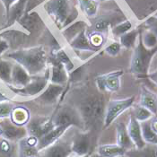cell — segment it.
Wrapping results in <instances>:
<instances>
[{
  "mask_svg": "<svg viewBox=\"0 0 157 157\" xmlns=\"http://www.w3.org/2000/svg\"><path fill=\"white\" fill-rule=\"evenodd\" d=\"M75 109L79 112L85 130L94 131L103 127L107 102L104 93L92 86L81 85L71 91Z\"/></svg>",
  "mask_w": 157,
  "mask_h": 157,
  "instance_id": "cell-1",
  "label": "cell"
},
{
  "mask_svg": "<svg viewBox=\"0 0 157 157\" xmlns=\"http://www.w3.org/2000/svg\"><path fill=\"white\" fill-rule=\"evenodd\" d=\"M6 57L21 65L31 76H35L48 67V58L43 45L11 51Z\"/></svg>",
  "mask_w": 157,
  "mask_h": 157,
  "instance_id": "cell-2",
  "label": "cell"
},
{
  "mask_svg": "<svg viewBox=\"0 0 157 157\" xmlns=\"http://www.w3.org/2000/svg\"><path fill=\"white\" fill-rule=\"evenodd\" d=\"M43 9L61 31L75 22L79 14L75 0H48Z\"/></svg>",
  "mask_w": 157,
  "mask_h": 157,
  "instance_id": "cell-3",
  "label": "cell"
},
{
  "mask_svg": "<svg viewBox=\"0 0 157 157\" xmlns=\"http://www.w3.org/2000/svg\"><path fill=\"white\" fill-rule=\"evenodd\" d=\"M156 53L157 46L153 48H147L144 45L142 40V30L140 29L137 42L133 48V54L130 60V73L137 77L147 78L151 62Z\"/></svg>",
  "mask_w": 157,
  "mask_h": 157,
  "instance_id": "cell-4",
  "label": "cell"
},
{
  "mask_svg": "<svg viewBox=\"0 0 157 157\" xmlns=\"http://www.w3.org/2000/svg\"><path fill=\"white\" fill-rule=\"evenodd\" d=\"M51 119L54 127H66L69 128L72 126H75L84 129V123L79 112L75 107L67 104H59Z\"/></svg>",
  "mask_w": 157,
  "mask_h": 157,
  "instance_id": "cell-5",
  "label": "cell"
},
{
  "mask_svg": "<svg viewBox=\"0 0 157 157\" xmlns=\"http://www.w3.org/2000/svg\"><path fill=\"white\" fill-rule=\"evenodd\" d=\"M125 20H127V17L121 10L109 11L91 18L92 22L89 24V28L91 29V32H96L104 34L109 29L111 30V28H113L115 25Z\"/></svg>",
  "mask_w": 157,
  "mask_h": 157,
  "instance_id": "cell-6",
  "label": "cell"
},
{
  "mask_svg": "<svg viewBox=\"0 0 157 157\" xmlns=\"http://www.w3.org/2000/svg\"><path fill=\"white\" fill-rule=\"evenodd\" d=\"M50 77V70L47 68L42 75H35L32 77V80L29 84L22 87V88H16L13 85H8V88L17 95L24 97H33L38 96L40 94L44 89L48 85V80Z\"/></svg>",
  "mask_w": 157,
  "mask_h": 157,
  "instance_id": "cell-7",
  "label": "cell"
},
{
  "mask_svg": "<svg viewBox=\"0 0 157 157\" xmlns=\"http://www.w3.org/2000/svg\"><path fill=\"white\" fill-rule=\"evenodd\" d=\"M135 99H136L135 96H130L128 98L121 99V100L109 101L107 102L106 110H105L103 128H108L125 110L129 109L134 104Z\"/></svg>",
  "mask_w": 157,
  "mask_h": 157,
  "instance_id": "cell-8",
  "label": "cell"
},
{
  "mask_svg": "<svg viewBox=\"0 0 157 157\" xmlns=\"http://www.w3.org/2000/svg\"><path fill=\"white\" fill-rule=\"evenodd\" d=\"M123 70H117L102 74L95 78L96 88L101 93H114L121 88V77L123 75Z\"/></svg>",
  "mask_w": 157,
  "mask_h": 157,
  "instance_id": "cell-9",
  "label": "cell"
},
{
  "mask_svg": "<svg viewBox=\"0 0 157 157\" xmlns=\"http://www.w3.org/2000/svg\"><path fill=\"white\" fill-rule=\"evenodd\" d=\"M93 132L91 130H85V132H78L73 138L71 151L75 155L88 156L93 149Z\"/></svg>",
  "mask_w": 157,
  "mask_h": 157,
  "instance_id": "cell-10",
  "label": "cell"
},
{
  "mask_svg": "<svg viewBox=\"0 0 157 157\" xmlns=\"http://www.w3.org/2000/svg\"><path fill=\"white\" fill-rule=\"evenodd\" d=\"M1 136L9 141H18L28 136V131L24 126L14 124L8 118L0 120Z\"/></svg>",
  "mask_w": 157,
  "mask_h": 157,
  "instance_id": "cell-11",
  "label": "cell"
},
{
  "mask_svg": "<svg viewBox=\"0 0 157 157\" xmlns=\"http://www.w3.org/2000/svg\"><path fill=\"white\" fill-rule=\"evenodd\" d=\"M54 128L51 118H35L28 121L26 129L28 136H35L38 139L50 131Z\"/></svg>",
  "mask_w": 157,
  "mask_h": 157,
  "instance_id": "cell-12",
  "label": "cell"
},
{
  "mask_svg": "<svg viewBox=\"0 0 157 157\" xmlns=\"http://www.w3.org/2000/svg\"><path fill=\"white\" fill-rule=\"evenodd\" d=\"M66 85H55L49 83L44 91L35 98V101L43 105L55 104L59 99L65 90Z\"/></svg>",
  "mask_w": 157,
  "mask_h": 157,
  "instance_id": "cell-13",
  "label": "cell"
},
{
  "mask_svg": "<svg viewBox=\"0 0 157 157\" xmlns=\"http://www.w3.org/2000/svg\"><path fill=\"white\" fill-rule=\"evenodd\" d=\"M48 62L51 64L50 77L49 81L52 84L59 85H66L68 80V72L67 71L64 65L53 59L52 58H48Z\"/></svg>",
  "mask_w": 157,
  "mask_h": 157,
  "instance_id": "cell-14",
  "label": "cell"
},
{
  "mask_svg": "<svg viewBox=\"0 0 157 157\" xmlns=\"http://www.w3.org/2000/svg\"><path fill=\"white\" fill-rule=\"evenodd\" d=\"M17 23L29 33H35L41 28V26H43V22L36 12L26 11Z\"/></svg>",
  "mask_w": 157,
  "mask_h": 157,
  "instance_id": "cell-15",
  "label": "cell"
},
{
  "mask_svg": "<svg viewBox=\"0 0 157 157\" xmlns=\"http://www.w3.org/2000/svg\"><path fill=\"white\" fill-rule=\"evenodd\" d=\"M127 129H128V133L129 135V137L135 145V148H142L146 145L142 136L140 122L136 121L132 114L130 115L129 122L127 126Z\"/></svg>",
  "mask_w": 157,
  "mask_h": 157,
  "instance_id": "cell-16",
  "label": "cell"
},
{
  "mask_svg": "<svg viewBox=\"0 0 157 157\" xmlns=\"http://www.w3.org/2000/svg\"><path fill=\"white\" fill-rule=\"evenodd\" d=\"M86 32L87 29L82 31L73 40L69 42V46L75 51H89L94 53L99 52V50H101V48H96L91 43Z\"/></svg>",
  "mask_w": 157,
  "mask_h": 157,
  "instance_id": "cell-17",
  "label": "cell"
},
{
  "mask_svg": "<svg viewBox=\"0 0 157 157\" xmlns=\"http://www.w3.org/2000/svg\"><path fill=\"white\" fill-rule=\"evenodd\" d=\"M67 130V128L66 127H54L46 135H44L43 136L38 139L37 147L39 151L43 150L49 145L54 144L55 142H57Z\"/></svg>",
  "mask_w": 157,
  "mask_h": 157,
  "instance_id": "cell-18",
  "label": "cell"
},
{
  "mask_svg": "<svg viewBox=\"0 0 157 157\" xmlns=\"http://www.w3.org/2000/svg\"><path fill=\"white\" fill-rule=\"evenodd\" d=\"M32 80V76L24 67L15 63L13 65L12 75H11V85L16 88H22Z\"/></svg>",
  "mask_w": 157,
  "mask_h": 157,
  "instance_id": "cell-19",
  "label": "cell"
},
{
  "mask_svg": "<svg viewBox=\"0 0 157 157\" xmlns=\"http://www.w3.org/2000/svg\"><path fill=\"white\" fill-rule=\"evenodd\" d=\"M43 150L42 157H69L72 153L70 145L58 141Z\"/></svg>",
  "mask_w": 157,
  "mask_h": 157,
  "instance_id": "cell-20",
  "label": "cell"
},
{
  "mask_svg": "<svg viewBox=\"0 0 157 157\" xmlns=\"http://www.w3.org/2000/svg\"><path fill=\"white\" fill-rule=\"evenodd\" d=\"M28 0H18L16 1L9 10V13L6 16V24L9 27H12L15 23H17L22 16L26 12V6H27Z\"/></svg>",
  "mask_w": 157,
  "mask_h": 157,
  "instance_id": "cell-21",
  "label": "cell"
},
{
  "mask_svg": "<svg viewBox=\"0 0 157 157\" xmlns=\"http://www.w3.org/2000/svg\"><path fill=\"white\" fill-rule=\"evenodd\" d=\"M139 105L150 110L154 115H157V95L145 85L141 86Z\"/></svg>",
  "mask_w": 157,
  "mask_h": 157,
  "instance_id": "cell-22",
  "label": "cell"
},
{
  "mask_svg": "<svg viewBox=\"0 0 157 157\" xmlns=\"http://www.w3.org/2000/svg\"><path fill=\"white\" fill-rule=\"evenodd\" d=\"M89 28V24H87L85 21L83 20H79V21H75L70 25H68L67 27H66L65 29H63L61 31V34L63 35L64 39L67 40V42H70L73 40L75 37L77 36L82 31L86 30Z\"/></svg>",
  "mask_w": 157,
  "mask_h": 157,
  "instance_id": "cell-23",
  "label": "cell"
},
{
  "mask_svg": "<svg viewBox=\"0 0 157 157\" xmlns=\"http://www.w3.org/2000/svg\"><path fill=\"white\" fill-rule=\"evenodd\" d=\"M116 133H117V145H120L126 151L134 148L135 145L129 137V135L128 133L127 126L123 122L117 123Z\"/></svg>",
  "mask_w": 157,
  "mask_h": 157,
  "instance_id": "cell-24",
  "label": "cell"
},
{
  "mask_svg": "<svg viewBox=\"0 0 157 157\" xmlns=\"http://www.w3.org/2000/svg\"><path fill=\"white\" fill-rule=\"evenodd\" d=\"M128 157H157V145L146 144L142 148H132L125 154Z\"/></svg>",
  "mask_w": 157,
  "mask_h": 157,
  "instance_id": "cell-25",
  "label": "cell"
},
{
  "mask_svg": "<svg viewBox=\"0 0 157 157\" xmlns=\"http://www.w3.org/2000/svg\"><path fill=\"white\" fill-rule=\"evenodd\" d=\"M126 150L119 145H102L97 149V153L103 157H121L124 156Z\"/></svg>",
  "mask_w": 157,
  "mask_h": 157,
  "instance_id": "cell-26",
  "label": "cell"
},
{
  "mask_svg": "<svg viewBox=\"0 0 157 157\" xmlns=\"http://www.w3.org/2000/svg\"><path fill=\"white\" fill-rule=\"evenodd\" d=\"M140 29H132L127 33L120 37V43L121 47L127 49H133L137 42Z\"/></svg>",
  "mask_w": 157,
  "mask_h": 157,
  "instance_id": "cell-27",
  "label": "cell"
},
{
  "mask_svg": "<svg viewBox=\"0 0 157 157\" xmlns=\"http://www.w3.org/2000/svg\"><path fill=\"white\" fill-rule=\"evenodd\" d=\"M50 58H52L53 59H55L56 61L61 63L62 65H64V67H66V69L68 72V74L75 69L74 63H73L72 60L70 59V58L68 57V55L66 53V51L63 48H60L59 49L51 51Z\"/></svg>",
  "mask_w": 157,
  "mask_h": 157,
  "instance_id": "cell-28",
  "label": "cell"
},
{
  "mask_svg": "<svg viewBox=\"0 0 157 157\" xmlns=\"http://www.w3.org/2000/svg\"><path fill=\"white\" fill-rule=\"evenodd\" d=\"M10 120L14 124L24 126L27 124L30 120V112L24 107H15L11 112Z\"/></svg>",
  "mask_w": 157,
  "mask_h": 157,
  "instance_id": "cell-29",
  "label": "cell"
},
{
  "mask_svg": "<svg viewBox=\"0 0 157 157\" xmlns=\"http://www.w3.org/2000/svg\"><path fill=\"white\" fill-rule=\"evenodd\" d=\"M140 125H141L142 136L145 143L157 145V134L151 128L150 121L141 122Z\"/></svg>",
  "mask_w": 157,
  "mask_h": 157,
  "instance_id": "cell-30",
  "label": "cell"
},
{
  "mask_svg": "<svg viewBox=\"0 0 157 157\" xmlns=\"http://www.w3.org/2000/svg\"><path fill=\"white\" fill-rule=\"evenodd\" d=\"M13 65L10 61L0 59V79L7 85H11Z\"/></svg>",
  "mask_w": 157,
  "mask_h": 157,
  "instance_id": "cell-31",
  "label": "cell"
},
{
  "mask_svg": "<svg viewBox=\"0 0 157 157\" xmlns=\"http://www.w3.org/2000/svg\"><path fill=\"white\" fill-rule=\"evenodd\" d=\"M132 115L135 117V119L137 121H139L140 123L144 122V121H150L154 116V114L150 110L145 109V107H143L141 105H138L134 108Z\"/></svg>",
  "mask_w": 157,
  "mask_h": 157,
  "instance_id": "cell-32",
  "label": "cell"
},
{
  "mask_svg": "<svg viewBox=\"0 0 157 157\" xmlns=\"http://www.w3.org/2000/svg\"><path fill=\"white\" fill-rule=\"evenodd\" d=\"M130 30H132V23L127 19L111 28V33L114 37H121Z\"/></svg>",
  "mask_w": 157,
  "mask_h": 157,
  "instance_id": "cell-33",
  "label": "cell"
},
{
  "mask_svg": "<svg viewBox=\"0 0 157 157\" xmlns=\"http://www.w3.org/2000/svg\"><path fill=\"white\" fill-rule=\"evenodd\" d=\"M13 147L11 141L0 136V157H12Z\"/></svg>",
  "mask_w": 157,
  "mask_h": 157,
  "instance_id": "cell-34",
  "label": "cell"
},
{
  "mask_svg": "<svg viewBox=\"0 0 157 157\" xmlns=\"http://www.w3.org/2000/svg\"><path fill=\"white\" fill-rule=\"evenodd\" d=\"M142 40L147 48H153L157 46V37L150 30L145 31L144 33H142Z\"/></svg>",
  "mask_w": 157,
  "mask_h": 157,
  "instance_id": "cell-35",
  "label": "cell"
},
{
  "mask_svg": "<svg viewBox=\"0 0 157 157\" xmlns=\"http://www.w3.org/2000/svg\"><path fill=\"white\" fill-rule=\"evenodd\" d=\"M87 33V36L89 38L91 43L96 47V48H101V47L103 46L104 44V41H105V37L103 33H96V32H86Z\"/></svg>",
  "mask_w": 157,
  "mask_h": 157,
  "instance_id": "cell-36",
  "label": "cell"
},
{
  "mask_svg": "<svg viewBox=\"0 0 157 157\" xmlns=\"http://www.w3.org/2000/svg\"><path fill=\"white\" fill-rule=\"evenodd\" d=\"M121 50V45L118 41H113L110 44H109L107 47H105L103 51L108 54L110 57H116L120 54Z\"/></svg>",
  "mask_w": 157,
  "mask_h": 157,
  "instance_id": "cell-37",
  "label": "cell"
},
{
  "mask_svg": "<svg viewBox=\"0 0 157 157\" xmlns=\"http://www.w3.org/2000/svg\"><path fill=\"white\" fill-rule=\"evenodd\" d=\"M9 29V28H8ZM10 48V41L6 34V30L0 33V59Z\"/></svg>",
  "mask_w": 157,
  "mask_h": 157,
  "instance_id": "cell-38",
  "label": "cell"
},
{
  "mask_svg": "<svg viewBox=\"0 0 157 157\" xmlns=\"http://www.w3.org/2000/svg\"><path fill=\"white\" fill-rule=\"evenodd\" d=\"M13 109V107L10 102L8 101L0 102V120L10 118Z\"/></svg>",
  "mask_w": 157,
  "mask_h": 157,
  "instance_id": "cell-39",
  "label": "cell"
},
{
  "mask_svg": "<svg viewBox=\"0 0 157 157\" xmlns=\"http://www.w3.org/2000/svg\"><path fill=\"white\" fill-rule=\"evenodd\" d=\"M145 26L148 28V30H150L151 32H153L155 36L157 37V23L153 19V17H149L145 22Z\"/></svg>",
  "mask_w": 157,
  "mask_h": 157,
  "instance_id": "cell-40",
  "label": "cell"
},
{
  "mask_svg": "<svg viewBox=\"0 0 157 157\" xmlns=\"http://www.w3.org/2000/svg\"><path fill=\"white\" fill-rule=\"evenodd\" d=\"M18 0H0V2L2 3L3 6H4V9H5V14H6V18L9 13V10L11 8L13 5Z\"/></svg>",
  "mask_w": 157,
  "mask_h": 157,
  "instance_id": "cell-41",
  "label": "cell"
},
{
  "mask_svg": "<svg viewBox=\"0 0 157 157\" xmlns=\"http://www.w3.org/2000/svg\"><path fill=\"white\" fill-rule=\"evenodd\" d=\"M147 78H149L152 82H154L157 85V70L153 73H149L147 75Z\"/></svg>",
  "mask_w": 157,
  "mask_h": 157,
  "instance_id": "cell-42",
  "label": "cell"
},
{
  "mask_svg": "<svg viewBox=\"0 0 157 157\" xmlns=\"http://www.w3.org/2000/svg\"><path fill=\"white\" fill-rule=\"evenodd\" d=\"M150 126L151 128L157 134V118H154L152 121H150Z\"/></svg>",
  "mask_w": 157,
  "mask_h": 157,
  "instance_id": "cell-43",
  "label": "cell"
},
{
  "mask_svg": "<svg viewBox=\"0 0 157 157\" xmlns=\"http://www.w3.org/2000/svg\"><path fill=\"white\" fill-rule=\"evenodd\" d=\"M9 99L6 96L5 94H3L1 92H0V102H4V101H8Z\"/></svg>",
  "mask_w": 157,
  "mask_h": 157,
  "instance_id": "cell-44",
  "label": "cell"
},
{
  "mask_svg": "<svg viewBox=\"0 0 157 157\" xmlns=\"http://www.w3.org/2000/svg\"><path fill=\"white\" fill-rule=\"evenodd\" d=\"M87 157H103L101 156V155H99L98 153H95V154H93V155H89Z\"/></svg>",
  "mask_w": 157,
  "mask_h": 157,
  "instance_id": "cell-45",
  "label": "cell"
},
{
  "mask_svg": "<svg viewBox=\"0 0 157 157\" xmlns=\"http://www.w3.org/2000/svg\"><path fill=\"white\" fill-rule=\"evenodd\" d=\"M8 28H12V27H9V26H7V25H5V26H3V27H0V33L3 32V31H5V30H6V29H8Z\"/></svg>",
  "mask_w": 157,
  "mask_h": 157,
  "instance_id": "cell-46",
  "label": "cell"
},
{
  "mask_svg": "<svg viewBox=\"0 0 157 157\" xmlns=\"http://www.w3.org/2000/svg\"><path fill=\"white\" fill-rule=\"evenodd\" d=\"M152 17H153V19H154V20H155V21L157 23V16H155V15H153Z\"/></svg>",
  "mask_w": 157,
  "mask_h": 157,
  "instance_id": "cell-47",
  "label": "cell"
},
{
  "mask_svg": "<svg viewBox=\"0 0 157 157\" xmlns=\"http://www.w3.org/2000/svg\"><path fill=\"white\" fill-rule=\"evenodd\" d=\"M96 2L100 3V2H104V1H108V0H95Z\"/></svg>",
  "mask_w": 157,
  "mask_h": 157,
  "instance_id": "cell-48",
  "label": "cell"
},
{
  "mask_svg": "<svg viewBox=\"0 0 157 157\" xmlns=\"http://www.w3.org/2000/svg\"><path fill=\"white\" fill-rule=\"evenodd\" d=\"M69 157H87V156H78V155H73V156H69Z\"/></svg>",
  "mask_w": 157,
  "mask_h": 157,
  "instance_id": "cell-49",
  "label": "cell"
},
{
  "mask_svg": "<svg viewBox=\"0 0 157 157\" xmlns=\"http://www.w3.org/2000/svg\"><path fill=\"white\" fill-rule=\"evenodd\" d=\"M0 136H1V131H0Z\"/></svg>",
  "mask_w": 157,
  "mask_h": 157,
  "instance_id": "cell-50",
  "label": "cell"
}]
</instances>
